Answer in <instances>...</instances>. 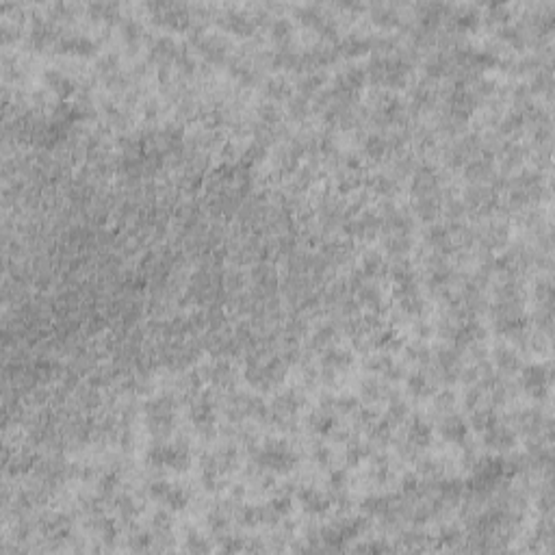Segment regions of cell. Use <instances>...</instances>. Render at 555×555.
Returning a JSON list of instances; mask_svg holds the SVG:
<instances>
[{"label": "cell", "mask_w": 555, "mask_h": 555, "mask_svg": "<svg viewBox=\"0 0 555 555\" xmlns=\"http://www.w3.org/2000/svg\"><path fill=\"white\" fill-rule=\"evenodd\" d=\"M63 50H70L74 54H89L94 50V43L85 39V37H70V39H63Z\"/></svg>", "instance_id": "7c38bea8"}, {"label": "cell", "mask_w": 555, "mask_h": 555, "mask_svg": "<svg viewBox=\"0 0 555 555\" xmlns=\"http://www.w3.org/2000/svg\"><path fill=\"white\" fill-rule=\"evenodd\" d=\"M523 384L534 397H544L549 386V371L542 365H531L523 369Z\"/></svg>", "instance_id": "277c9868"}, {"label": "cell", "mask_w": 555, "mask_h": 555, "mask_svg": "<svg viewBox=\"0 0 555 555\" xmlns=\"http://www.w3.org/2000/svg\"><path fill=\"white\" fill-rule=\"evenodd\" d=\"M467 434H469V427L460 416H451L442 423V436L451 442H464L467 440Z\"/></svg>", "instance_id": "52a82bcc"}, {"label": "cell", "mask_w": 555, "mask_h": 555, "mask_svg": "<svg viewBox=\"0 0 555 555\" xmlns=\"http://www.w3.org/2000/svg\"><path fill=\"white\" fill-rule=\"evenodd\" d=\"M518 126H523V115H509L503 124V130H514Z\"/></svg>", "instance_id": "e575fe53"}, {"label": "cell", "mask_w": 555, "mask_h": 555, "mask_svg": "<svg viewBox=\"0 0 555 555\" xmlns=\"http://www.w3.org/2000/svg\"><path fill=\"white\" fill-rule=\"evenodd\" d=\"M269 507L274 509V514H276L278 518H282L284 514H288V512H291V507H293V503H291V499H288V497H278V499H274V501L269 503Z\"/></svg>", "instance_id": "ffe728a7"}, {"label": "cell", "mask_w": 555, "mask_h": 555, "mask_svg": "<svg viewBox=\"0 0 555 555\" xmlns=\"http://www.w3.org/2000/svg\"><path fill=\"white\" fill-rule=\"evenodd\" d=\"M365 150H367L369 157L378 159V157H382V154H384V150H386V141L382 139V137H369V141H367V145H365Z\"/></svg>", "instance_id": "d6986e66"}, {"label": "cell", "mask_w": 555, "mask_h": 555, "mask_svg": "<svg viewBox=\"0 0 555 555\" xmlns=\"http://www.w3.org/2000/svg\"><path fill=\"white\" fill-rule=\"evenodd\" d=\"M442 544H447V547H451V544H456L460 540V534L456 529H447V531H442Z\"/></svg>", "instance_id": "836d02e7"}, {"label": "cell", "mask_w": 555, "mask_h": 555, "mask_svg": "<svg viewBox=\"0 0 555 555\" xmlns=\"http://www.w3.org/2000/svg\"><path fill=\"white\" fill-rule=\"evenodd\" d=\"M369 447L367 445H353V447L347 449V462L349 464H358L362 458H367Z\"/></svg>", "instance_id": "cb8c5ba5"}, {"label": "cell", "mask_w": 555, "mask_h": 555, "mask_svg": "<svg viewBox=\"0 0 555 555\" xmlns=\"http://www.w3.org/2000/svg\"><path fill=\"white\" fill-rule=\"evenodd\" d=\"M193 423L197 427H202V430H206V427L213 423V408L206 402H202L199 406L193 408Z\"/></svg>", "instance_id": "4fadbf2b"}, {"label": "cell", "mask_w": 555, "mask_h": 555, "mask_svg": "<svg viewBox=\"0 0 555 555\" xmlns=\"http://www.w3.org/2000/svg\"><path fill=\"white\" fill-rule=\"evenodd\" d=\"M117 507H120V512L124 516H135V514H137V507H135L130 497H122L120 499V505H117Z\"/></svg>", "instance_id": "83f0119b"}, {"label": "cell", "mask_w": 555, "mask_h": 555, "mask_svg": "<svg viewBox=\"0 0 555 555\" xmlns=\"http://www.w3.org/2000/svg\"><path fill=\"white\" fill-rule=\"evenodd\" d=\"M267 94L271 96V98H284V96H288L291 94V89L286 87V83L284 80H271L269 83V87H267Z\"/></svg>", "instance_id": "7402d4cb"}, {"label": "cell", "mask_w": 555, "mask_h": 555, "mask_svg": "<svg viewBox=\"0 0 555 555\" xmlns=\"http://www.w3.org/2000/svg\"><path fill=\"white\" fill-rule=\"evenodd\" d=\"M362 302L367 304H378L380 302V295L375 288H362Z\"/></svg>", "instance_id": "8d00e7d4"}, {"label": "cell", "mask_w": 555, "mask_h": 555, "mask_svg": "<svg viewBox=\"0 0 555 555\" xmlns=\"http://www.w3.org/2000/svg\"><path fill=\"white\" fill-rule=\"evenodd\" d=\"M315 456H317V460H319L321 464H327V462H330V451H327L325 447H319V449H317Z\"/></svg>", "instance_id": "60d3db41"}, {"label": "cell", "mask_w": 555, "mask_h": 555, "mask_svg": "<svg viewBox=\"0 0 555 555\" xmlns=\"http://www.w3.org/2000/svg\"><path fill=\"white\" fill-rule=\"evenodd\" d=\"M208 521H211V527H213V529H217V531L226 527V516H224V514H211V518H208Z\"/></svg>", "instance_id": "f35d334b"}, {"label": "cell", "mask_w": 555, "mask_h": 555, "mask_svg": "<svg viewBox=\"0 0 555 555\" xmlns=\"http://www.w3.org/2000/svg\"><path fill=\"white\" fill-rule=\"evenodd\" d=\"M154 527H157V531H169V527H171L169 516L163 514V512H159L157 516H154Z\"/></svg>", "instance_id": "f1b7e54d"}, {"label": "cell", "mask_w": 555, "mask_h": 555, "mask_svg": "<svg viewBox=\"0 0 555 555\" xmlns=\"http://www.w3.org/2000/svg\"><path fill=\"white\" fill-rule=\"evenodd\" d=\"M349 362H351V356L341 349H332L325 356V365L330 369H345V367H349Z\"/></svg>", "instance_id": "5bb4252c"}, {"label": "cell", "mask_w": 555, "mask_h": 555, "mask_svg": "<svg viewBox=\"0 0 555 555\" xmlns=\"http://www.w3.org/2000/svg\"><path fill=\"white\" fill-rule=\"evenodd\" d=\"M332 484H334V488H343L345 486V473L343 471L332 473Z\"/></svg>", "instance_id": "ab89813d"}, {"label": "cell", "mask_w": 555, "mask_h": 555, "mask_svg": "<svg viewBox=\"0 0 555 555\" xmlns=\"http://www.w3.org/2000/svg\"><path fill=\"white\" fill-rule=\"evenodd\" d=\"M484 442L490 449L503 451V449H509L514 445V434L509 430H505V427H501V425H493L490 430L484 432Z\"/></svg>", "instance_id": "8992f818"}, {"label": "cell", "mask_w": 555, "mask_h": 555, "mask_svg": "<svg viewBox=\"0 0 555 555\" xmlns=\"http://www.w3.org/2000/svg\"><path fill=\"white\" fill-rule=\"evenodd\" d=\"M416 208H418V215H421L423 219L430 221V219H434L436 208H438V206H436V202H434L432 197H425V199H421V202H418V206H416Z\"/></svg>", "instance_id": "44dd1931"}, {"label": "cell", "mask_w": 555, "mask_h": 555, "mask_svg": "<svg viewBox=\"0 0 555 555\" xmlns=\"http://www.w3.org/2000/svg\"><path fill=\"white\" fill-rule=\"evenodd\" d=\"M299 503H302V507L306 509L308 514H323L330 509V499H327L325 495H321L319 490H313V488H304L302 493H299Z\"/></svg>", "instance_id": "5b68a950"}, {"label": "cell", "mask_w": 555, "mask_h": 555, "mask_svg": "<svg viewBox=\"0 0 555 555\" xmlns=\"http://www.w3.org/2000/svg\"><path fill=\"white\" fill-rule=\"evenodd\" d=\"M345 50H347V54H360V52H365L367 50V41L365 39H360V37H351L345 41Z\"/></svg>", "instance_id": "d4e9b609"}, {"label": "cell", "mask_w": 555, "mask_h": 555, "mask_svg": "<svg viewBox=\"0 0 555 555\" xmlns=\"http://www.w3.org/2000/svg\"><path fill=\"white\" fill-rule=\"evenodd\" d=\"M48 80H50L52 87L57 89L59 94H72V89H74L68 78H63V76H59V74H48Z\"/></svg>", "instance_id": "603a6c76"}, {"label": "cell", "mask_w": 555, "mask_h": 555, "mask_svg": "<svg viewBox=\"0 0 555 555\" xmlns=\"http://www.w3.org/2000/svg\"><path fill=\"white\" fill-rule=\"evenodd\" d=\"M150 495L154 499H159V501L167 503L171 509H183L189 503V495L183 488L165 484V481H154V484L150 486Z\"/></svg>", "instance_id": "3957f363"}, {"label": "cell", "mask_w": 555, "mask_h": 555, "mask_svg": "<svg viewBox=\"0 0 555 555\" xmlns=\"http://www.w3.org/2000/svg\"><path fill=\"white\" fill-rule=\"evenodd\" d=\"M334 406L339 408L341 412H353V410L358 408V402H356L353 397H339V399L334 402Z\"/></svg>", "instance_id": "4316f807"}, {"label": "cell", "mask_w": 555, "mask_h": 555, "mask_svg": "<svg viewBox=\"0 0 555 555\" xmlns=\"http://www.w3.org/2000/svg\"><path fill=\"white\" fill-rule=\"evenodd\" d=\"M456 22H458V26H462V29H469V26H475V24H477V13L473 11V9H469V11L460 13V17H456Z\"/></svg>", "instance_id": "484cf974"}, {"label": "cell", "mask_w": 555, "mask_h": 555, "mask_svg": "<svg viewBox=\"0 0 555 555\" xmlns=\"http://www.w3.org/2000/svg\"><path fill=\"white\" fill-rule=\"evenodd\" d=\"M449 404H453V395H451V393H445V395L438 397V406H440V408H447Z\"/></svg>", "instance_id": "7bdbcfd3"}, {"label": "cell", "mask_w": 555, "mask_h": 555, "mask_svg": "<svg viewBox=\"0 0 555 555\" xmlns=\"http://www.w3.org/2000/svg\"><path fill=\"white\" fill-rule=\"evenodd\" d=\"M323 83V76L321 74H315V76H308L304 80V92H315L317 87H319Z\"/></svg>", "instance_id": "f546056e"}, {"label": "cell", "mask_w": 555, "mask_h": 555, "mask_svg": "<svg viewBox=\"0 0 555 555\" xmlns=\"http://www.w3.org/2000/svg\"><path fill=\"white\" fill-rule=\"evenodd\" d=\"M258 464H262V467H267L271 471H282V473H284V471H288L295 464V456L286 447V442L271 440V442H267L265 447L260 449Z\"/></svg>", "instance_id": "6da1fadb"}, {"label": "cell", "mask_w": 555, "mask_h": 555, "mask_svg": "<svg viewBox=\"0 0 555 555\" xmlns=\"http://www.w3.org/2000/svg\"><path fill=\"white\" fill-rule=\"evenodd\" d=\"M410 442L414 447H427L432 442V427L425 421H414L410 427Z\"/></svg>", "instance_id": "9c48e42d"}, {"label": "cell", "mask_w": 555, "mask_h": 555, "mask_svg": "<svg viewBox=\"0 0 555 555\" xmlns=\"http://www.w3.org/2000/svg\"><path fill=\"white\" fill-rule=\"evenodd\" d=\"M473 425H475V430L486 432L493 425H497V416L490 410H479V412H475V416H473Z\"/></svg>", "instance_id": "9a60e30c"}, {"label": "cell", "mask_w": 555, "mask_h": 555, "mask_svg": "<svg viewBox=\"0 0 555 555\" xmlns=\"http://www.w3.org/2000/svg\"><path fill=\"white\" fill-rule=\"evenodd\" d=\"M187 547L191 551H208V544L202 542V538H197V536H193V538L189 536V544H187Z\"/></svg>", "instance_id": "d590c367"}, {"label": "cell", "mask_w": 555, "mask_h": 555, "mask_svg": "<svg viewBox=\"0 0 555 555\" xmlns=\"http://www.w3.org/2000/svg\"><path fill=\"white\" fill-rule=\"evenodd\" d=\"M310 425L315 427L319 434H330L332 427H334V418L330 414H315L310 418Z\"/></svg>", "instance_id": "e0dca14e"}, {"label": "cell", "mask_w": 555, "mask_h": 555, "mask_svg": "<svg viewBox=\"0 0 555 555\" xmlns=\"http://www.w3.org/2000/svg\"><path fill=\"white\" fill-rule=\"evenodd\" d=\"M274 33H276V37H286V35L291 33V24L286 20H278V24L274 26Z\"/></svg>", "instance_id": "d6a6232c"}, {"label": "cell", "mask_w": 555, "mask_h": 555, "mask_svg": "<svg viewBox=\"0 0 555 555\" xmlns=\"http://www.w3.org/2000/svg\"><path fill=\"white\" fill-rule=\"evenodd\" d=\"M445 72V61L442 59H436L432 63H427V74H434V76H440Z\"/></svg>", "instance_id": "1f68e13d"}, {"label": "cell", "mask_w": 555, "mask_h": 555, "mask_svg": "<svg viewBox=\"0 0 555 555\" xmlns=\"http://www.w3.org/2000/svg\"><path fill=\"white\" fill-rule=\"evenodd\" d=\"M148 460L154 467H169V469L183 471L187 467V451L171 447V445H161V447L150 449Z\"/></svg>", "instance_id": "7a4b0ae2"}, {"label": "cell", "mask_w": 555, "mask_h": 555, "mask_svg": "<svg viewBox=\"0 0 555 555\" xmlns=\"http://www.w3.org/2000/svg\"><path fill=\"white\" fill-rule=\"evenodd\" d=\"M495 358H497V365L505 369V371H516L518 369V356H516V351L512 349H507V347H499L497 353H495Z\"/></svg>", "instance_id": "8fae6325"}, {"label": "cell", "mask_w": 555, "mask_h": 555, "mask_svg": "<svg viewBox=\"0 0 555 555\" xmlns=\"http://www.w3.org/2000/svg\"><path fill=\"white\" fill-rule=\"evenodd\" d=\"M150 542H152V538H148V536L145 534H141V536H137V538L132 540V549L135 551H145V549H150Z\"/></svg>", "instance_id": "4dcf8cb0"}, {"label": "cell", "mask_w": 555, "mask_h": 555, "mask_svg": "<svg viewBox=\"0 0 555 555\" xmlns=\"http://www.w3.org/2000/svg\"><path fill=\"white\" fill-rule=\"evenodd\" d=\"M408 388H410V393L416 395V397H423V395L430 393V384L425 382L423 375H416V373L408 378Z\"/></svg>", "instance_id": "2e32d148"}, {"label": "cell", "mask_w": 555, "mask_h": 555, "mask_svg": "<svg viewBox=\"0 0 555 555\" xmlns=\"http://www.w3.org/2000/svg\"><path fill=\"white\" fill-rule=\"evenodd\" d=\"M362 80H365V72H362L360 68H353V70H347L345 74L339 78V92L341 94H353L356 89L362 85Z\"/></svg>", "instance_id": "ba28073f"}, {"label": "cell", "mask_w": 555, "mask_h": 555, "mask_svg": "<svg viewBox=\"0 0 555 555\" xmlns=\"http://www.w3.org/2000/svg\"><path fill=\"white\" fill-rule=\"evenodd\" d=\"M332 334H334V332H332V327H323V330L319 332V336H317V339H319L321 343H327V341L332 339Z\"/></svg>", "instance_id": "b9f144b4"}, {"label": "cell", "mask_w": 555, "mask_h": 555, "mask_svg": "<svg viewBox=\"0 0 555 555\" xmlns=\"http://www.w3.org/2000/svg\"><path fill=\"white\" fill-rule=\"evenodd\" d=\"M404 490H406V493H416V490H418V479H416V475H408V477L404 479Z\"/></svg>", "instance_id": "74e56055"}, {"label": "cell", "mask_w": 555, "mask_h": 555, "mask_svg": "<svg viewBox=\"0 0 555 555\" xmlns=\"http://www.w3.org/2000/svg\"><path fill=\"white\" fill-rule=\"evenodd\" d=\"M481 336H484V330H481V325L475 323V321H471V323H464L460 330L456 332V341H458L460 345H471V343L479 341Z\"/></svg>", "instance_id": "30bf717a"}, {"label": "cell", "mask_w": 555, "mask_h": 555, "mask_svg": "<svg viewBox=\"0 0 555 555\" xmlns=\"http://www.w3.org/2000/svg\"><path fill=\"white\" fill-rule=\"evenodd\" d=\"M362 507H365L367 512H371V514H384L386 509H388V499L386 497H371V499H367V501L362 503Z\"/></svg>", "instance_id": "ac0fdd59"}]
</instances>
